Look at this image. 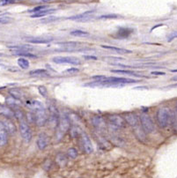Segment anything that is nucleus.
I'll return each instance as SVG.
<instances>
[{
	"mask_svg": "<svg viewBox=\"0 0 177 178\" xmlns=\"http://www.w3.org/2000/svg\"><path fill=\"white\" fill-rule=\"evenodd\" d=\"M50 1H52V0H41L40 2H43V3H49V2H50Z\"/></svg>",
	"mask_w": 177,
	"mask_h": 178,
	"instance_id": "obj_39",
	"label": "nucleus"
},
{
	"mask_svg": "<svg viewBox=\"0 0 177 178\" xmlns=\"http://www.w3.org/2000/svg\"><path fill=\"white\" fill-rule=\"evenodd\" d=\"M152 75H166L165 72H152Z\"/></svg>",
	"mask_w": 177,
	"mask_h": 178,
	"instance_id": "obj_38",
	"label": "nucleus"
},
{
	"mask_svg": "<svg viewBox=\"0 0 177 178\" xmlns=\"http://www.w3.org/2000/svg\"><path fill=\"white\" fill-rule=\"evenodd\" d=\"M101 47L103 49H106V50H112V51H115V52L119 53V54H130V53H132V51L129 50L123 49V48H119V47H115V46L101 45Z\"/></svg>",
	"mask_w": 177,
	"mask_h": 178,
	"instance_id": "obj_19",
	"label": "nucleus"
},
{
	"mask_svg": "<svg viewBox=\"0 0 177 178\" xmlns=\"http://www.w3.org/2000/svg\"><path fill=\"white\" fill-rule=\"evenodd\" d=\"M118 17V15L116 14H105V15H101L99 17V19H116Z\"/></svg>",
	"mask_w": 177,
	"mask_h": 178,
	"instance_id": "obj_32",
	"label": "nucleus"
},
{
	"mask_svg": "<svg viewBox=\"0 0 177 178\" xmlns=\"http://www.w3.org/2000/svg\"><path fill=\"white\" fill-rule=\"evenodd\" d=\"M107 123L115 130H121L125 126V120L119 115H110L107 117Z\"/></svg>",
	"mask_w": 177,
	"mask_h": 178,
	"instance_id": "obj_6",
	"label": "nucleus"
},
{
	"mask_svg": "<svg viewBox=\"0 0 177 178\" xmlns=\"http://www.w3.org/2000/svg\"><path fill=\"white\" fill-rule=\"evenodd\" d=\"M111 72L114 73H121V74H127V75H130V76H134V77H138V78H142L145 76L139 75L138 73H136L133 71H129V70H111Z\"/></svg>",
	"mask_w": 177,
	"mask_h": 178,
	"instance_id": "obj_24",
	"label": "nucleus"
},
{
	"mask_svg": "<svg viewBox=\"0 0 177 178\" xmlns=\"http://www.w3.org/2000/svg\"><path fill=\"white\" fill-rule=\"evenodd\" d=\"M177 38V31H174V32H172L170 33L168 35H167V41H172L174 39Z\"/></svg>",
	"mask_w": 177,
	"mask_h": 178,
	"instance_id": "obj_34",
	"label": "nucleus"
},
{
	"mask_svg": "<svg viewBox=\"0 0 177 178\" xmlns=\"http://www.w3.org/2000/svg\"><path fill=\"white\" fill-rule=\"evenodd\" d=\"M71 127V120L66 114L60 115L57 125L56 127V141L60 142Z\"/></svg>",
	"mask_w": 177,
	"mask_h": 178,
	"instance_id": "obj_2",
	"label": "nucleus"
},
{
	"mask_svg": "<svg viewBox=\"0 0 177 178\" xmlns=\"http://www.w3.org/2000/svg\"><path fill=\"white\" fill-rule=\"evenodd\" d=\"M56 10L55 9H45V10H42L41 12H35L34 14L31 15L32 18H41V17H44L46 15H49L52 12H54Z\"/></svg>",
	"mask_w": 177,
	"mask_h": 178,
	"instance_id": "obj_23",
	"label": "nucleus"
},
{
	"mask_svg": "<svg viewBox=\"0 0 177 178\" xmlns=\"http://www.w3.org/2000/svg\"><path fill=\"white\" fill-rule=\"evenodd\" d=\"M28 42L34 43V44H45L49 43L52 41V38L50 37H42V36H37V37H28L26 39Z\"/></svg>",
	"mask_w": 177,
	"mask_h": 178,
	"instance_id": "obj_16",
	"label": "nucleus"
},
{
	"mask_svg": "<svg viewBox=\"0 0 177 178\" xmlns=\"http://www.w3.org/2000/svg\"><path fill=\"white\" fill-rule=\"evenodd\" d=\"M18 65L21 69H28V68H29L30 63H29V61L28 59H26L24 57H20L18 59Z\"/></svg>",
	"mask_w": 177,
	"mask_h": 178,
	"instance_id": "obj_26",
	"label": "nucleus"
},
{
	"mask_svg": "<svg viewBox=\"0 0 177 178\" xmlns=\"http://www.w3.org/2000/svg\"><path fill=\"white\" fill-rule=\"evenodd\" d=\"M172 124H173L174 130L177 132V104L174 108V113L172 115Z\"/></svg>",
	"mask_w": 177,
	"mask_h": 178,
	"instance_id": "obj_27",
	"label": "nucleus"
},
{
	"mask_svg": "<svg viewBox=\"0 0 177 178\" xmlns=\"http://www.w3.org/2000/svg\"><path fill=\"white\" fill-rule=\"evenodd\" d=\"M94 12H95L94 10H93V11H87V12H83L81 14L70 17L69 19L76 20V21H87V20H90L93 18V15L94 14Z\"/></svg>",
	"mask_w": 177,
	"mask_h": 178,
	"instance_id": "obj_12",
	"label": "nucleus"
},
{
	"mask_svg": "<svg viewBox=\"0 0 177 178\" xmlns=\"http://www.w3.org/2000/svg\"><path fill=\"white\" fill-rule=\"evenodd\" d=\"M2 123H3L6 132H7V134H10V135L15 134L16 131H17V128H16L14 123L11 119L6 118L4 121H2Z\"/></svg>",
	"mask_w": 177,
	"mask_h": 178,
	"instance_id": "obj_15",
	"label": "nucleus"
},
{
	"mask_svg": "<svg viewBox=\"0 0 177 178\" xmlns=\"http://www.w3.org/2000/svg\"><path fill=\"white\" fill-rule=\"evenodd\" d=\"M14 114H15V117L19 122V132H20L21 138L23 139V140L26 143H29L32 139V130L25 113L20 109V108H19L14 109Z\"/></svg>",
	"mask_w": 177,
	"mask_h": 178,
	"instance_id": "obj_1",
	"label": "nucleus"
},
{
	"mask_svg": "<svg viewBox=\"0 0 177 178\" xmlns=\"http://www.w3.org/2000/svg\"><path fill=\"white\" fill-rule=\"evenodd\" d=\"M156 119H157L158 125L160 128L164 129L167 127L170 122H172V114L170 109L167 107L159 108L156 114Z\"/></svg>",
	"mask_w": 177,
	"mask_h": 178,
	"instance_id": "obj_3",
	"label": "nucleus"
},
{
	"mask_svg": "<svg viewBox=\"0 0 177 178\" xmlns=\"http://www.w3.org/2000/svg\"><path fill=\"white\" fill-rule=\"evenodd\" d=\"M79 72V69H78V68H69L66 71H64V73H68V74L72 75V74L78 73Z\"/></svg>",
	"mask_w": 177,
	"mask_h": 178,
	"instance_id": "obj_33",
	"label": "nucleus"
},
{
	"mask_svg": "<svg viewBox=\"0 0 177 178\" xmlns=\"http://www.w3.org/2000/svg\"><path fill=\"white\" fill-rule=\"evenodd\" d=\"M5 88H6V86H0V91L3 90V89H5Z\"/></svg>",
	"mask_w": 177,
	"mask_h": 178,
	"instance_id": "obj_41",
	"label": "nucleus"
},
{
	"mask_svg": "<svg viewBox=\"0 0 177 178\" xmlns=\"http://www.w3.org/2000/svg\"><path fill=\"white\" fill-rule=\"evenodd\" d=\"M8 142V138H7V132L2 123L0 121V146H5Z\"/></svg>",
	"mask_w": 177,
	"mask_h": 178,
	"instance_id": "obj_17",
	"label": "nucleus"
},
{
	"mask_svg": "<svg viewBox=\"0 0 177 178\" xmlns=\"http://www.w3.org/2000/svg\"><path fill=\"white\" fill-rule=\"evenodd\" d=\"M56 19H57V18L50 17V18H48V19H42V20H41V22H44V23H45V22H51V21H55V20H56Z\"/></svg>",
	"mask_w": 177,
	"mask_h": 178,
	"instance_id": "obj_35",
	"label": "nucleus"
},
{
	"mask_svg": "<svg viewBox=\"0 0 177 178\" xmlns=\"http://www.w3.org/2000/svg\"><path fill=\"white\" fill-rule=\"evenodd\" d=\"M33 117H34V123L39 127L44 126L48 122V115H47L46 109L44 108V107L34 109Z\"/></svg>",
	"mask_w": 177,
	"mask_h": 178,
	"instance_id": "obj_4",
	"label": "nucleus"
},
{
	"mask_svg": "<svg viewBox=\"0 0 177 178\" xmlns=\"http://www.w3.org/2000/svg\"><path fill=\"white\" fill-rule=\"evenodd\" d=\"M70 34L72 36H75V37H87V36L90 35V34L88 32H85V31H83L80 29L72 30V31H71Z\"/></svg>",
	"mask_w": 177,
	"mask_h": 178,
	"instance_id": "obj_25",
	"label": "nucleus"
},
{
	"mask_svg": "<svg viewBox=\"0 0 177 178\" xmlns=\"http://www.w3.org/2000/svg\"><path fill=\"white\" fill-rule=\"evenodd\" d=\"M29 75L33 77H48L50 76L49 72L45 69H36L29 72Z\"/></svg>",
	"mask_w": 177,
	"mask_h": 178,
	"instance_id": "obj_20",
	"label": "nucleus"
},
{
	"mask_svg": "<svg viewBox=\"0 0 177 178\" xmlns=\"http://www.w3.org/2000/svg\"><path fill=\"white\" fill-rule=\"evenodd\" d=\"M0 116H2L6 118L12 119L15 117L14 110L5 104H0Z\"/></svg>",
	"mask_w": 177,
	"mask_h": 178,
	"instance_id": "obj_13",
	"label": "nucleus"
},
{
	"mask_svg": "<svg viewBox=\"0 0 177 178\" xmlns=\"http://www.w3.org/2000/svg\"><path fill=\"white\" fill-rule=\"evenodd\" d=\"M124 120L132 129H133V130L141 127L139 117H138L136 113H132V112L127 113L124 117Z\"/></svg>",
	"mask_w": 177,
	"mask_h": 178,
	"instance_id": "obj_9",
	"label": "nucleus"
},
{
	"mask_svg": "<svg viewBox=\"0 0 177 178\" xmlns=\"http://www.w3.org/2000/svg\"><path fill=\"white\" fill-rule=\"evenodd\" d=\"M56 163L60 167H65L66 164H67V157H66L63 153H61V152L56 155Z\"/></svg>",
	"mask_w": 177,
	"mask_h": 178,
	"instance_id": "obj_22",
	"label": "nucleus"
},
{
	"mask_svg": "<svg viewBox=\"0 0 177 178\" xmlns=\"http://www.w3.org/2000/svg\"><path fill=\"white\" fill-rule=\"evenodd\" d=\"M45 9H48V6H37V7H34L33 10L29 11V12L35 13V12H41V11H42V10H45Z\"/></svg>",
	"mask_w": 177,
	"mask_h": 178,
	"instance_id": "obj_31",
	"label": "nucleus"
},
{
	"mask_svg": "<svg viewBox=\"0 0 177 178\" xmlns=\"http://www.w3.org/2000/svg\"><path fill=\"white\" fill-rule=\"evenodd\" d=\"M172 80H173V81H177V76L173 77V78H172Z\"/></svg>",
	"mask_w": 177,
	"mask_h": 178,
	"instance_id": "obj_40",
	"label": "nucleus"
},
{
	"mask_svg": "<svg viewBox=\"0 0 177 178\" xmlns=\"http://www.w3.org/2000/svg\"><path fill=\"white\" fill-rule=\"evenodd\" d=\"M52 61L58 64H72V65H80L81 62L78 57H54Z\"/></svg>",
	"mask_w": 177,
	"mask_h": 178,
	"instance_id": "obj_8",
	"label": "nucleus"
},
{
	"mask_svg": "<svg viewBox=\"0 0 177 178\" xmlns=\"http://www.w3.org/2000/svg\"><path fill=\"white\" fill-rule=\"evenodd\" d=\"M91 121H92L93 126L96 129V130L98 132H101V131H104L106 130L107 123H106V120L102 117L94 116V117H93Z\"/></svg>",
	"mask_w": 177,
	"mask_h": 178,
	"instance_id": "obj_10",
	"label": "nucleus"
},
{
	"mask_svg": "<svg viewBox=\"0 0 177 178\" xmlns=\"http://www.w3.org/2000/svg\"><path fill=\"white\" fill-rule=\"evenodd\" d=\"M132 33H133V29H132V28H118L115 37L117 38V39H126Z\"/></svg>",
	"mask_w": 177,
	"mask_h": 178,
	"instance_id": "obj_14",
	"label": "nucleus"
},
{
	"mask_svg": "<svg viewBox=\"0 0 177 178\" xmlns=\"http://www.w3.org/2000/svg\"><path fill=\"white\" fill-rule=\"evenodd\" d=\"M10 20L8 18H0V24H6L9 23Z\"/></svg>",
	"mask_w": 177,
	"mask_h": 178,
	"instance_id": "obj_36",
	"label": "nucleus"
},
{
	"mask_svg": "<svg viewBox=\"0 0 177 178\" xmlns=\"http://www.w3.org/2000/svg\"><path fill=\"white\" fill-rule=\"evenodd\" d=\"M84 58L85 59H92V60H96L97 57H94V56H83Z\"/></svg>",
	"mask_w": 177,
	"mask_h": 178,
	"instance_id": "obj_37",
	"label": "nucleus"
},
{
	"mask_svg": "<svg viewBox=\"0 0 177 178\" xmlns=\"http://www.w3.org/2000/svg\"><path fill=\"white\" fill-rule=\"evenodd\" d=\"M79 139H80V143H81V146L84 149V151L86 152V153H92L93 151H94V147H93V145H92V141L85 132H84L83 130H80L79 131Z\"/></svg>",
	"mask_w": 177,
	"mask_h": 178,
	"instance_id": "obj_7",
	"label": "nucleus"
},
{
	"mask_svg": "<svg viewBox=\"0 0 177 178\" xmlns=\"http://www.w3.org/2000/svg\"><path fill=\"white\" fill-rule=\"evenodd\" d=\"M38 91L40 93L41 95H42L43 97H46L47 95H48V90L46 89L45 86H38Z\"/></svg>",
	"mask_w": 177,
	"mask_h": 178,
	"instance_id": "obj_30",
	"label": "nucleus"
},
{
	"mask_svg": "<svg viewBox=\"0 0 177 178\" xmlns=\"http://www.w3.org/2000/svg\"><path fill=\"white\" fill-rule=\"evenodd\" d=\"M0 56H1V54H0Z\"/></svg>",
	"mask_w": 177,
	"mask_h": 178,
	"instance_id": "obj_44",
	"label": "nucleus"
},
{
	"mask_svg": "<svg viewBox=\"0 0 177 178\" xmlns=\"http://www.w3.org/2000/svg\"><path fill=\"white\" fill-rule=\"evenodd\" d=\"M34 1H41V0H34Z\"/></svg>",
	"mask_w": 177,
	"mask_h": 178,
	"instance_id": "obj_43",
	"label": "nucleus"
},
{
	"mask_svg": "<svg viewBox=\"0 0 177 178\" xmlns=\"http://www.w3.org/2000/svg\"><path fill=\"white\" fill-rule=\"evenodd\" d=\"M67 155L71 159H76L78 156V151L75 148H70L67 151Z\"/></svg>",
	"mask_w": 177,
	"mask_h": 178,
	"instance_id": "obj_29",
	"label": "nucleus"
},
{
	"mask_svg": "<svg viewBox=\"0 0 177 178\" xmlns=\"http://www.w3.org/2000/svg\"><path fill=\"white\" fill-rule=\"evenodd\" d=\"M6 105L8 107H10L11 108H12L13 110L15 108H20L21 106V101L20 100H18V99H15L14 97L12 96H9L6 99Z\"/></svg>",
	"mask_w": 177,
	"mask_h": 178,
	"instance_id": "obj_18",
	"label": "nucleus"
},
{
	"mask_svg": "<svg viewBox=\"0 0 177 178\" xmlns=\"http://www.w3.org/2000/svg\"><path fill=\"white\" fill-rule=\"evenodd\" d=\"M49 143H50V137L44 132L40 133L38 138H37V141H36L37 147L40 150H44L45 148L48 147Z\"/></svg>",
	"mask_w": 177,
	"mask_h": 178,
	"instance_id": "obj_11",
	"label": "nucleus"
},
{
	"mask_svg": "<svg viewBox=\"0 0 177 178\" xmlns=\"http://www.w3.org/2000/svg\"><path fill=\"white\" fill-rule=\"evenodd\" d=\"M140 124L145 133H152L154 130V123L151 117L146 113H142L139 116Z\"/></svg>",
	"mask_w": 177,
	"mask_h": 178,
	"instance_id": "obj_5",
	"label": "nucleus"
},
{
	"mask_svg": "<svg viewBox=\"0 0 177 178\" xmlns=\"http://www.w3.org/2000/svg\"><path fill=\"white\" fill-rule=\"evenodd\" d=\"M171 72H177V69H175V70H172Z\"/></svg>",
	"mask_w": 177,
	"mask_h": 178,
	"instance_id": "obj_42",
	"label": "nucleus"
},
{
	"mask_svg": "<svg viewBox=\"0 0 177 178\" xmlns=\"http://www.w3.org/2000/svg\"><path fill=\"white\" fill-rule=\"evenodd\" d=\"M9 92V95L12 97H14L15 99H18V100H21L22 98L24 97V94L22 93L21 90L18 88H12L8 91Z\"/></svg>",
	"mask_w": 177,
	"mask_h": 178,
	"instance_id": "obj_21",
	"label": "nucleus"
},
{
	"mask_svg": "<svg viewBox=\"0 0 177 178\" xmlns=\"http://www.w3.org/2000/svg\"><path fill=\"white\" fill-rule=\"evenodd\" d=\"M13 55L21 56V57H36L35 55L30 53L29 51H13Z\"/></svg>",
	"mask_w": 177,
	"mask_h": 178,
	"instance_id": "obj_28",
	"label": "nucleus"
}]
</instances>
